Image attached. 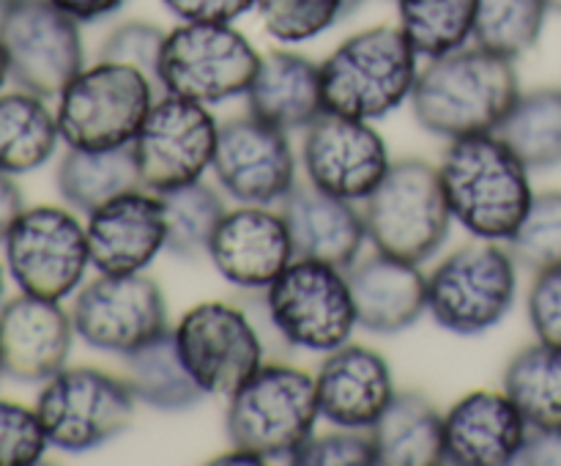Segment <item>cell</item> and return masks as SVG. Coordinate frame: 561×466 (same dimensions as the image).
Masks as SVG:
<instances>
[{
    "instance_id": "277c9868",
    "label": "cell",
    "mask_w": 561,
    "mask_h": 466,
    "mask_svg": "<svg viewBox=\"0 0 561 466\" xmlns=\"http://www.w3.org/2000/svg\"><path fill=\"white\" fill-rule=\"evenodd\" d=\"M318 417L316 376L285 362H263L230 395L225 431L233 447L252 450L263 461H290L316 433Z\"/></svg>"
},
{
    "instance_id": "bcb514c9",
    "label": "cell",
    "mask_w": 561,
    "mask_h": 466,
    "mask_svg": "<svg viewBox=\"0 0 561 466\" xmlns=\"http://www.w3.org/2000/svg\"><path fill=\"white\" fill-rule=\"evenodd\" d=\"M5 80H9V58H5L3 42H0V91H3Z\"/></svg>"
},
{
    "instance_id": "4fadbf2b",
    "label": "cell",
    "mask_w": 561,
    "mask_h": 466,
    "mask_svg": "<svg viewBox=\"0 0 561 466\" xmlns=\"http://www.w3.org/2000/svg\"><path fill=\"white\" fill-rule=\"evenodd\" d=\"M219 126L208 104L164 93L131 140L140 184L151 192L201 181L211 168Z\"/></svg>"
},
{
    "instance_id": "8d00e7d4",
    "label": "cell",
    "mask_w": 561,
    "mask_h": 466,
    "mask_svg": "<svg viewBox=\"0 0 561 466\" xmlns=\"http://www.w3.org/2000/svg\"><path fill=\"white\" fill-rule=\"evenodd\" d=\"M296 466H376L378 453L370 428H337L329 433H312L294 453Z\"/></svg>"
},
{
    "instance_id": "30bf717a",
    "label": "cell",
    "mask_w": 561,
    "mask_h": 466,
    "mask_svg": "<svg viewBox=\"0 0 561 466\" xmlns=\"http://www.w3.org/2000/svg\"><path fill=\"white\" fill-rule=\"evenodd\" d=\"M274 329L296 349L329 351L348 343L356 323L348 274L332 263L294 258L266 288Z\"/></svg>"
},
{
    "instance_id": "f907efd6",
    "label": "cell",
    "mask_w": 561,
    "mask_h": 466,
    "mask_svg": "<svg viewBox=\"0 0 561 466\" xmlns=\"http://www.w3.org/2000/svg\"><path fill=\"white\" fill-rule=\"evenodd\" d=\"M0 376H3V365H0Z\"/></svg>"
},
{
    "instance_id": "9a60e30c",
    "label": "cell",
    "mask_w": 561,
    "mask_h": 466,
    "mask_svg": "<svg viewBox=\"0 0 561 466\" xmlns=\"http://www.w3.org/2000/svg\"><path fill=\"white\" fill-rule=\"evenodd\" d=\"M175 345L186 371L206 395H230L263 365L255 327L228 302H201L179 318Z\"/></svg>"
},
{
    "instance_id": "9c48e42d",
    "label": "cell",
    "mask_w": 561,
    "mask_h": 466,
    "mask_svg": "<svg viewBox=\"0 0 561 466\" xmlns=\"http://www.w3.org/2000/svg\"><path fill=\"white\" fill-rule=\"evenodd\" d=\"M129 382L99 367H64L36 398L47 442L64 453H88L113 442L135 420Z\"/></svg>"
},
{
    "instance_id": "5bb4252c",
    "label": "cell",
    "mask_w": 561,
    "mask_h": 466,
    "mask_svg": "<svg viewBox=\"0 0 561 466\" xmlns=\"http://www.w3.org/2000/svg\"><path fill=\"white\" fill-rule=\"evenodd\" d=\"M71 321L85 345L126 356L168 332V305L146 272L99 274L77 294Z\"/></svg>"
},
{
    "instance_id": "52a82bcc",
    "label": "cell",
    "mask_w": 561,
    "mask_h": 466,
    "mask_svg": "<svg viewBox=\"0 0 561 466\" xmlns=\"http://www.w3.org/2000/svg\"><path fill=\"white\" fill-rule=\"evenodd\" d=\"M153 86L135 66L113 60L88 66L58 96L60 140L85 151L129 146L157 102Z\"/></svg>"
},
{
    "instance_id": "1f68e13d",
    "label": "cell",
    "mask_w": 561,
    "mask_h": 466,
    "mask_svg": "<svg viewBox=\"0 0 561 466\" xmlns=\"http://www.w3.org/2000/svg\"><path fill=\"white\" fill-rule=\"evenodd\" d=\"M400 31L422 58L466 47L474 33L477 0H398Z\"/></svg>"
},
{
    "instance_id": "ba28073f",
    "label": "cell",
    "mask_w": 561,
    "mask_h": 466,
    "mask_svg": "<svg viewBox=\"0 0 561 466\" xmlns=\"http://www.w3.org/2000/svg\"><path fill=\"white\" fill-rule=\"evenodd\" d=\"M261 53L230 22H181L168 31L159 55L164 93L201 104H222L247 93Z\"/></svg>"
},
{
    "instance_id": "83f0119b",
    "label": "cell",
    "mask_w": 561,
    "mask_h": 466,
    "mask_svg": "<svg viewBox=\"0 0 561 466\" xmlns=\"http://www.w3.org/2000/svg\"><path fill=\"white\" fill-rule=\"evenodd\" d=\"M137 186L142 184L131 143L102 151L69 148L58 164V192L77 212L91 214L93 208Z\"/></svg>"
},
{
    "instance_id": "f1b7e54d",
    "label": "cell",
    "mask_w": 561,
    "mask_h": 466,
    "mask_svg": "<svg viewBox=\"0 0 561 466\" xmlns=\"http://www.w3.org/2000/svg\"><path fill=\"white\" fill-rule=\"evenodd\" d=\"M124 378L137 400L159 411H184L206 395L186 371L170 329L124 356Z\"/></svg>"
},
{
    "instance_id": "7a4b0ae2",
    "label": "cell",
    "mask_w": 561,
    "mask_h": 466,
    "mask_svg": "<svg viewBox=\"0 0 561 466\" xmlns=\"http://www.w3.org/2000/svg\"><path fill=\"white\" fill-rule=\"evenodd\" d=\"M438 173L453 219L477 239L507 241L535 197L529 168L496 132L449 140Z\"/></svg>"
},
{
    "instance_id": "ab89813d",
    "label": "cell",
    "mask_w": 561,
    "mask_h": 466,
    "mask_svg": "<svg viewBox=\"0 0 561 466\" xmlns=\"http://www.w3.org/2000/svg\"><path fill=\"white\" fill-rule=\"evenodd\" d=\"M526 310L537 340L561 349V266L535 274Z\"/></svg>"
},
{
    "instance_id": "f546056e",
    "label": "cell",
    "mask_w": 561,
    "mask_h": 466,
    "mask_svg": "<svg viewBox=\"0 0 561 466\" xmlns=\"http://www.w3.org/2000/svg\"><path fill=\"white\" fill-rule=\"evenodd\" d=\"M504 393L531 431H561V349L540 340L520 349L504 371Z\"/></svg>"
},
{
    "instance_id": "74e56055",
    "label": "cell",
    "mask_w": 561,
    "mask_h": 466,
    "mask_svg": "<svg viewBox=\"0 0 561 466\" xmlns=\"http://www.w3.org/2000/svg\"><path fill=\"white\" fill-rule=\"evenodd\" d=\"M164 38H168V31H162L153 22L129 20L104 38L102 49H99V60L135 66L159 86V55H162Z\"/></svg>"
},
{
    "instance_id": "e575fe53",
    "label": "cell",
    "mask_w": 561,
    "mask_h": 466,
    "mask_svg": "<svg viewBox=\"0 0 561 466\" xmlns=\"http://www.w3.org/2000/svg\"><path fill=\"white\" fill-rule=\"evenodd\" d=\"M515 263L529 272L561 266V190L537 192L524 223L507 239Z\"/></svg>"
},
{
    "instance_id": "7c38bea8",
    "label": "cell",
    "mask_w": 561,
    "mask_h": 466,
    "mask_svg": "<svg viewBox=\"0 0 561 466\" xmlns=\"http://www.w3.org/2000/svg\"><path fill=\"white\" fill-rule=\"evenodd\" d=\"M9 274L22 294L66 299L91 266L80 219L58 206H33L16 217L3 241Z\"/></svg>"
},
{
    "instance_id": "5b68a950",
    "label": "cell",
    "mask_w": 561,
    "mask_h": 466,
    "mask_svg": "<svg viewBox=\"0 0 561 466\" xmlns=\"http://www.w3.org/2000/svg\"><path fill=\"white\" fill-rule=\"evenodd\" d=\"M367 239L378 252L422 263L442 250L453 225L442 173L425 159H398L362 208Z\"/></svg>"
},
{
    "instance_id": "d6986e66",
    "label": "cell",
    "mask_w": 561,
    "mask_h": 466,
    "mask_svg": "<svg viewBox=\"0 0 561 466\" xmlns=\"http://www.w3.org/2000/svg\"><path fill=\"white\" fill-rule=\"evenodd\" d=\"M75 321L60 302L20 294L0 307V365L22 384H44L64 371Z\"/></svg>"
},
{
    "instance_id": "6da1fadb",
    "label": "cell",
    "mask_w": 561,
    "mask_h": 466,
    "mask_svg": "<svg viewBox=\"0 0 561 466\" xmlns=\"http://www.w3.org/2000/svg\"><path fill=\"white\" fill-rule=\"evenodd\" d=\"M513 58L480 47H460L431 58L411 91V110L425 132L447 140L496 132L518 102Z\"/></svg>"
},
{
    "instance_id": "484cf974",
    "label": "cell",
    "mask_w": 561,
    "mask_h": 466,
    "mask_svg": "<svg viewBox=\"0 0 561 466\" xmlns=\"http://www.w3.org/2000/svg\"><path fill=\"white\" fill-rule=\"evenodd\" d=\"M381 466L444 464V417L422 393H398L370 428Z\"/></svg>"
},
{
    "instance_id": "d590c367",
    "label": "cell",
    "mask_w": 561,
    "mask_h": 466,
    "mask_svg": "<svg viewBox=\"0 0 561 466\" xmlns=\"http://www.w3.org/2000/svg\"><path fill=\"white\" fill-rule=\"evenodd\" d=\"M362 0H257L255 11L272 38L283 44L310 42L337 25Z\"/></svg>"
},
{
    "instance_id": "7bdbcfd3",
    "label": "cell",
    "mask_w": 561,
    "mask_h": 466,
    "mask_svg": "<svg viewBox=\"0 0 561 466\" xmlns=\"http://www.w3.org/2000/svg\"><path fill=\"white\" fill-rule=\"evenodd\" d=\"M22 212H25V201H22L20 186L9 173L0 170V241H5L11 225L16 223Z\"/></svg>"
},
{
    "instance_id": "f6af8a7d",
    "label": "cell",
    "mask_w": 561,
    "mask_h": 466,
    "mask_svg": "<svg viewBox=\"0 0 561 466\" xmlns=\"http://www.w3.org/2000/svg\"><path fill=\"white\" fill-rule=\"evenodd\" d=\"M211 464H263V458L257 453H252V450L233 447V450H228L225 455H217Z\"/></svg>"
},
{
    "instance_id": "ffe728a7",
    "label": "cell",
    "mask_w": 561,
    "mask_h": 466,
    "mask_svg": "<svg viewBox=\"0 0 561 466\" xmlns=\"http://www.w3.org/2000/svg\"><path fill=\"white\" fill-rule=\"evenodd\" d=\"M208 255L228 283L239 288H268L296 252L283 212L241 203L219 219Z\"/></svg>"
},
{
    "instance_id": "603a6c76",
    "label": "cell",
    "mask_w": 561,
    "mask_h": 466,
    "mask_svg": "<svg viewBox=\"0 0 561 466\" xmlns=\"http://www.w3.org/2000/svg\"><path fill=\"white\" fill-rule=\"evenodd\" d=\"M283 217L296 258H312L337 269H351L359 261L367 228L351 201L321 192L310 181H296L283 201Z\"/></svg>"
},
{
    "instance_id": "3957f363",
    "label": "cell",
    "mask_w": 561,
    "mask_h": 466,
    "mask_svg": "<svg viewBox=\"0 0 561 466\" xmlns=\"http://www.w3.org/2000/svg\"><path fill=\"white\" fill-rule=\"evenodd\" d=\"M416 58L400 25L354 33L321 64L323 104L348 118H383L411 99L420 77Z\"/></svg>"
},
{
    "instance_id": "e0dca14e",
    "label": "cell",
    "mask_w": 561,
    "mask_h": 466,
    "mask_svg": "<svg viewBox=\"0 0 561 466\" xmlns=\"http://www.w3.org/2000/svg\"><path fill=\"white\" fill-rule=\"evenodd\" d=\"M305 175L312 186L343 201H367L389 170V151L370 121L323 110L305 129Z\"/></svg>"
},
{
    "instance_id": "8fae6325",
    "label": "cell",
    "mask_w": 561,
    "mask_h": 466,
    "mask_svg": "<svg viewBox=\"0 0 561 466\" xmlns=\"http://www.w3.org/2000/svg\"><path fill=\"white\" fill-rule=\"evenodd\" d=\"M9 77L36 96H60L85 69L80 22L53 0H11L0 9Z\"/></svg>"
},
{
    "instance_id": "cb8c5ba5",
    "label": "cell",
    "mask_w": 561,
    "mask_h": 466,
    "mask_svg": "<svg viewBox=\"0 0 561 466\" xmlns=\"http://www.w3.org/2000/svg\"><path fill=\"white\" fill-rule=\"evenodd\" d=\"M356 323L367 332L398 334L427 310V277L420 263L378 252L348 269Z\"/></svg>"
},
{
    "instance_id": "681fc988",
    "label": "cell",
    "mask_w": 561,
    "mask_h": 466,
    "mask_svg": "<svg viewBox=\"0 0 561 466\" xmlns=\"http://www.w3.org/2000/svg\"><path fill=\"white\" fill-rule=\"evenodd\" d=\"M5 3H11V0H0V9H3V5H5Z\"/></svg>"
},
{
    "instance_id": "ee69618b",
    "label": "cell",
    "mask_w": 561,
    "mask_h": 466,
    "mask_svg": "<svg viewBox=\"0 0 561 466\" xmlns=\"http://www.w3.org/2000/svg\"><path fill=\"white\" fill-rule=\"evenodd\" d=\"M53 3L77 22H96L115 14L126 0H53Z\"/></svg>"
},
{
    "instance_id": "44dd1931",
    "label": "cell",
    "mask_w": 561,
    "mask_h": 466,
    "mask_svg": "<svg viewBox=\"0 0 561 466\" xmlns=\"http://www.w3.org/2000/svg\"><path fill=\"white\" fill-rule=\"evenodd\" d=\"M529 436V422L496 389L463 395L444 414V464L455 466H507L518 461Z\"/></svg>"
},
{
    "instance_id": "7dc6e473",
    "label": "cell",
    "mask_w": 561,
    "mask_h": 466,
    "mask_svg": "<svg viewBox=\"0 0 561 466\" xmlns=\"http://www.w3.org/2000/svg\"><path fill=\"white\" fill-rule=\"evenodd\" d=\"M548 5H551L553 11H561V0H548Z\"/></svg>"
},
{
    "instance_id": "c3c4849f",
    "label": "cell",
    "mask_w": 561,
    "mask_h": 466,
    "mask_svg": "<svg viewBox=\"0 0 561 466\" xmlns=\"http://www.w3.org/2000/svg\"><path fill=\"white\" fill-rule=\"evenodd\" d=\"M0 296H3V269H0Z\"/></svg>"
},
{
    "instance_id": "60d3db41",
    "label": "cell",
    "mask_w": 561,
    "mask_h": 466,
    "mask_svg": "<svg viewBox=\"0 0 561 466\" xmlns=\"http://www.w3.org/2000/svg\"><path fill=\"white\" fill-rule=\"evenodd\" d=\"M181 22H233L255 9L257 0H162Z\"/></svg>"
},
{
    "instance_id": "d6a6232c",
    "label": "cell",
    "mask_w": 561,
    "mask_h": 466,
    "mask_svg": "<svg viewBox=\"0 0 561 466\" xmlns=\"http://www.w3.org/2000/svg\"><path fill=\"white\" fill-rule=\"evenodd\" d=\"M159 195H162L164 223H168L164 250L173 252L175 258H195L203 250L208 252L214 230L228 212L217 190L206 181H192V184L175 186Z\"/></svg>"
},
{
    "instance_id": "836d02e7",
    "label": "cell",
    "mask_w": 561,
    "mask_h": 466,
    "mask_svg": "<svg viewBox=\"0 0 561 466\" xmlns=\"http://www.w3.org/2000/svg\"><path fill=\"white\" fill-rule=\"evenodd\" d=\"M548 11V0H477L471 38L480 47L515 60L540 42Z\"/></svg>"
},
{
    "instance_id": "2e32d148",
    "label": "cell",
    "mask_w": 561,
    "mask_h": 466,
    "mask_svg": "<svg viewBox=\"0 0 561 466\" xmlns=\"http://www.w3.org/2000/svg\"><path fill=\"white\" fill-rule=\"evenodd\" d=\"M211 170L219 186L247 206L283 203L296 184V159L288 132L255 115L219 124Z\"/></svg>"
},
{
    "instance_id": "f35d334b",
    "label": "cell",
    "mask_w": 561,
    "mask_h": 466,
    "mask_svg": "<svg viewBox=\"0 0 561 466\" xmlns=\"http://www.w3.org/2000/svg\"><path fill=\"white\" fill-rule=\"evenodd\" d=\"M47 447V433L36 409L0 400V466L38 464Z\"/></svg>"
},
{
    "instance_id": "8992f818",
    "label": "cell",
    "mask_w": 561,
    "mask_h": 466,
    "mask_svg": "<svg viewBox=\"0 0 561 466\" xmlns=\"http://www.w3.org/2000/svg\"><path fill=\"white\" fill-rule=\"evenodd\" d=\"M518 296V263L496 241H474L449 252L427 274V310L455 334H482L502 323Z\"/></svg>"
},
{
    "instance_id": "4316f807",
    "label": "cell",
    "mask_w": 561,
    "mask_h": 466,
    "mask_svg": "<svg viewBox=\"0 0 561 466\" xmlns=\"http://www.w3.org/2000/svg\"><path fill=\"white\" fill-rule=\"evenodd\" d=\"M58 115L31 91L0 93V170L22 175L38 170L58 148Z\"/></svg>"
},
{
    "instance_id": "ac0fdd59",
    "label": "cell",
    "mask_w": 561,
    "mask_h": 466,
    "mask_svg": "<svg viewBox=\"0 0 561 466\" xmlns=\"http://www.w3.org/2000/svg\"><path fill=\"white\" fill-rule=\"evenodd\" d=\"M85 234L99 274L146 272L168 241L162 195L146 186L124 192L88 214Z\"/></svg>"
},
{
    "instance_id": "7402d4cb",
    "label": "cell",
    "mask_w": 561,
    "mask_h": 466,
    "mask_svg": "<svg viewBox=\"0 0 561 466\" xmlns=\"http://www.w3.org/2000/svg\"><path fill=\"white\" fill-rule=\"evenodd\" d=\"M316 387L321 417L334 428H373L398 395L389 362L376 349L356 343L323 356Z\"/></svg>"
},
{
    "instance_id": "b9f144b4",
    "label": "cell",
    "mask_w": 561,
    "mask_h": 466,
    "mask_svg": "<svg viewBox=\"0 0 561 466\" xmlns=\"http://www.w3.org/2000/svg\"><path fill=\"white\" fill-rule=\"evenodd\" d=\"M515 464L561 466V431H531Z\"/></svg>"
},
{
    "instance_id": "4dcf8cb0",
    "label": "cell",
    "mask_w": 561,
    "mask_h": 466,
    "mask_svg": "<svg viewBox=\"0 0 561 466\" xmlns=\"http://www.w3.org/2000/svg\"><path fill=\"white\" fill-rule=\"evenodd\" d=\"M496 135L529 170L557 168L561 164V88L520 93Z\"/></svg>"
},
{
    "instance_id": "d4e9b609",
    "label": "cell",
    "mask_w": 561,
    "mask_h": 466,
    "mask_svg": "<svg viewBox=\"0 0 561 466\" xmlns=\"http://www.w3.org/2000/svg\"><path fill=\"white\" fill-rule=\"evenodd\" d=\"M247 107L255 118L279 129H307L327 110L321 64L290 49L261 55L255 80L247 88Z\"/></svg>"
}]
</instances>
